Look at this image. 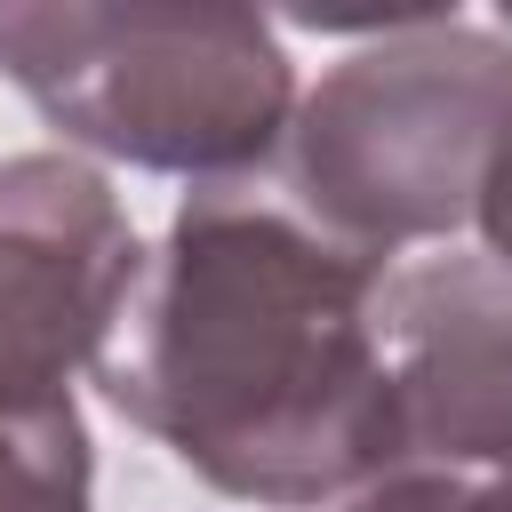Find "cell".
Returning <instances> with one entry per match:
<instances>
[{
    "mask_svg": "<svg viewBox=\"0 0 512 512\" xmlns=\"http://www.w3.org/2000/svg\"><path fill=\"white\" fill-rule=\"evenodd\" d=\"M136 272L144 240L96 160H0V392H72V376L96 368Z\"/></svg>",
    "mask_w": 512,
    "mask_h": 512,
    "instance_id": "277c9868",
    "label": "cell"
},
{
    "mask_svg": "<svg viewBox=\"0 0 512 512\" xmlns=\"http://www.w3.org/2000/svg\"><path fill=\"white\" fill-rule=\"evenodd\" d=\"M376 320L400 472H512V280L488 256H424L384 272Z\"/></svg>",
    "mask_w": 512,
    "mask_h": 512,
    "instance_id": "5b68a950",
    "label": "cell"
},
{
    "mask_svg": "<svg viewBox=\"0 0 512 512\" xmlns=\"http://www.w3.org/2000/svg\"><path fill=\"white\" fill-rule=\"evenodd\" d=\"M96 448L72 392H0V512H88Z\"/></svg>",
    "mask_w": 512,
    "mask_h": 512,
    "instance_id": "8992f818",
    "label": "cell"
},
{
    "mask_svg": "<svg viewBox=\"0 0 512 512\" xmlns=\"http://www.w3.org/2000/svg\"><path fill=\"white\" fill-rule=\"evenodd\" d=\"M504 112L512 40L440 8H408L296 96L280 136L296 216L368 264L448 240L472 224Z\"/></svg>",
    "mask_w": 512,
    "mask_h": 512,
    "instance_id": "3957f363",
    "label": "cell"
},
{
    "mask_svg": "<svg viewBox=\"0 0 512 512\" xmlns=\"http://www.w3.org/2000/svg\"><path fill=\"white\" fill-rule=\"evenodd\" d=\"M384 272L248 192H192L96 352V392L192 480L264 512L352 504L400 472Z\"/></svg>",
    "mask_w": 512,
    "mask_h": 512,
    "instance_id": "6da1fadb",
    "label": "cell"
},
{
    "mask_svg": "<svg viewBox=\"0 0 512 512\" xmlns=\"http://www.w3.org/2000/svg\"><path fill=\"white\" fill-rule=\"evenodd\" d=\"M0 80L64 144L208 192L264 168L296 112L280 24L224 0H0Z\"/></svg>",
    "mask_w": 512,
    "mask_h": 512,
    "instance_id": "7a4b0ae2",
    "label": "cell"
},
{
    "mask_svg": "<svg viewBox=\"0 0 512 512\" xmlns=\"http://www.w3.org/2000/svg\"><path fill=\"white\" fill-rule=\"evenodd\" d=\"M472 224H480V256L512 280V112L488 144V168H480V192H472Z\"/></svg>",
    "mask_w": 512,
    "mask_h": 512,
    "instance_id": "52a82bcc",
    "label": "cell"
}]
</instances>
